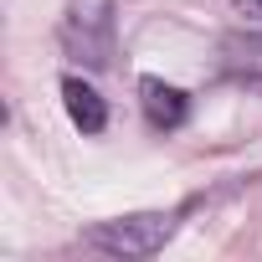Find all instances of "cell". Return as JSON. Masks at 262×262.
<instances>
[{
	"instance_id": "obj_1",
	"label": "cell",
	"mask_w": 262,
	"mask_h": 262,
	"mask_svg": "<svg viewBox=\"0 0 262 262\" xmlns=\"http://www.w3.org/2000/svg\"><path fill=\"white\" fill-rule=\"evenodd\" d=\"M113 31H118V0H67V11L57 21V41L72 62L88 72L113 62Z\"/></svg>"
},
{
	"instance_id": "obj_2",
	"label": "cell",
	"mask_w": 262,
	"mask_h": 262,
	"mask_svg": "<svg viewBox=\"0 0 262 262\" xmlns=\"http://www.w3.org/2000/svg\"><path fill=\"white\" fill-rule=\"evenodd\" d=\"M175 216L170 211H134V216H113L82 231V247L108 252V257H155L170 236H175Z\"/></svg>"
},
{
	"instance_id": "obj_3",
	"label": "cell",
	"mask_w": 262,
	"mask_h": 262,
	"mask_svg": "<svg viewBox=\"0 0 262 262\" xmlns=\"http://www.w3.org/2000/svg\"><path fill=\"white\" fill-rule=\"evenodd\" d=\"M139 108L149 118V128H160V134H170V128H180L190 118V93L165 82V77H139Z\"/></svg>"
},
{
	"instance_id": "obj_4",
	"label": "cell",
	"mask_w": 262,
	"mask_h": 262,
	"mask_svg": "<svg viewBox=\"0 0 262 262\" xmlns=\"http://www.w3.org/2000/svg\"><path fill=\"white\" fill-rule=\"evenodd\" d=\"M62 103H67L72 128H82V134H103L108 128V103L88 77H62Z\"/></svg>"
},
{
	"instance_id": "obj_5",
	"label": "cell",
	"mask_w": 262,
	"mask_h": 262,
	"mask_svg": "<svg viewBox=\"0 0 262 262\" xmlns=\"http://www.w3.org/2000/svg\"><path fill=\"white\" fill-rule=\"evenodd\" d=\"M226 67L247 72V77H262V41H226Z\"/></svg>"
},
{
	"instance_id": "obj_6",
	"label": "cell",
	"mask_w": 262,
	"mask_h": 262,
	"mask_svg": "<svg viewBox=\"0 0 262 262\" xmlns=\"http://www.w3.org/2000/svg\"><path fill=\"white\" fill-rule=\"evenodd\" d=\"M236 6V16H247V21H262V0H231Z\"/></svg>"
}]
</instances>
